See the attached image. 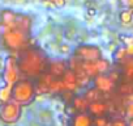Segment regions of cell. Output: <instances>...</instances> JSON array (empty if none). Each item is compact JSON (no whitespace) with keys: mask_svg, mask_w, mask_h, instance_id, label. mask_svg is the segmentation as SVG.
Returning <instances> with one entry per match:
<instances>
[{"mask_svg":"<svg viewBox=\"0 0 133 126\" xmlns=\"http://www.w3.org/2000/svg\"><path fill=\"white\" fill-rule=\"evenodd\" d=\"M17 62L21 75L31 80L38 79L41 75L48 71L50 66V60L46 53L42 49L34 46H29L25 50L20 51L17 55Z\"/></svg>","mask_w":133,"mask_h":126,"instance_id":"6da1fadb","label":"cell"},{"mask_svg":"<svg viewBox=\"0 0 133 126\" xmlns=\"http://www.w3.org/2000/svg\"><path fill=\"white\" fill-rule=\"evenodd\" d=\"M0 43L5 50L18 54L30 46V33L18 29H11L0 36Z\"/></svg>","mask_w":133,"mask_h":126,"instance_id":"7a4b0ae2","label":"cell"},{"mask_svg":"<svg viewBox=\"0 0 133 126\" xmlns=\"http://www.w3.org/2000/svg\"><path fill=\"white\" fill-rule=\"evenodd\" d=\"M35 83L31 79H20L12 87V100L17 101L22 106L30 105L35 100Z\"/></svg>","mask_w":133,"mask_h":126,"instance_id":"3957f363","label":"cell"},{"mask_svg":"<svg viewBox=\"0 0 133 126\" xmlns=\"http://www.w3.org/2000/svg\"><path fill=\"white\" fill-rule=\"evenodd\" d=\"M22 114V105L15 100L0 104V121L5 125H15L20 121Z\"/></svg>","mask_w":133,"mask_h":126,"instance_id":"277c9868","label":"cell"},{"mask_svg":"<svg viewBox=\"0 0 133 126\" xmlns=\"http://www.w3.org/2000/svg\"><path fill=\"white\" fill-rule=\"evenodd\" d=\"M21 79V71L18 67L17 55H8L4 60V70H3V80L5 84L12 85Z\"/></svg>","mask_w":133,"mask_h":126,"instance_id":"5b68a950","label":"cell"},{"mask_svg":"<svg viewBox=\"0 0 133 126\" xmlns=\"http://www.w3.org/2000/svg\"><path fill=\"white\" fill-rule=\"evenodd\" d=\"M73 55L81 60H97L102 58V50L95 45H78L73 50Z\"/></svg>","mask_w":133,"mask_h":126,"instance_id":"8992f818","label":"cell"},{"mask_svg":"<svg viewBox=\"0 0 133 126\" xmlns=\"http://www.w3.org/2000/svg\"><path fill=\"white\" fill-rule=\"evenodd\" d=\"M93 85L103 95H110L115 89V83L107 74H98L95 78H93Z\"/></svg>","mask_w":133,"mask_h":126,"instance_id":"52a82bcc","label":"cell"},{"mask_svg":"<svg viewBox=\"0 0 133 126\" xmlns=\"http://www.w3.org/2000/svg\"><path fill=\"white\" fill-rule=\"evenodd\" d=\"M110 112V102L106 101L104 99H99L95 101L89 102V109L88 113L93 117H98V116H106Z\"/></svg>","mask_w":133,"mask_h":126,"instance_id":"ba28073f","label":"cell"},{"mask_svg":"<svg viewBox=\"0 0 133 126\" xmlns=\"http://www.w3.org/2000/svg\"><path fill=\"white\" fill-rule=\"evenodd\" d=\"M61 82H63V87H64V92L69 91V92H76L80 87L77 84V78H76V72L71 68H68L61 76Z\"/></svg>","mask_w":133,"mask_h":126,"instance_id":"9c48e42d","label":"cell"},{"mask_svg":"<svg viewBox=\"0 0 133 126\" xmlns=\"http://www.w3.org/2000/svg\"><path fill=\"white\" fill-rule=\"evenodd\" d=\"M68 63L64 59H57V60H52L50 62L48 66V72L54 76V78H61L63 74L68 70Z\"/></svg>","mask_w":133,"mask_h":126,"instance_id":"30bf717a","label":"cell"},{"mask_svg":"<svg viewBox=\"0 0 133 126\" xmlns=\"http://www.w3.org/2000/svg\"><path fill=\"white\" fill-rule=\"evenodd\" d=\"M31 26H33V19H31L29 15H25V13H17V17H16V21H15L13 29H18V30H22V32L30 33Z\"/></svg>","mask_w":133,"mask_h":126,"instance_id":"8fae6325","label":"cell"},{"mask_svg":"<svg viewBox=\"0 0 133 126\" xmlns=\"http://www.w3.org/2000/svg\"><path fill=\"white\" fill-rule=\"evenodd\" d=\"M69 126H93V116L88 112L75 113L69 119Z\"/></svg>","mask_w":133,"mask_h":126,"instance_id":"7c38bea8","label":"cell"},{"mask_svg":"<svg viewBox=\"0 0 133 126\" xmlns=\"http://www.w3.org/2000/svg\"><path fill=\"white\" fill-rule=\"evenodd\" d=\"M121 65V79L124 80H133V56L125 58Z\"/></svg>","mask_w":133,"mask_h":126,"instance_id":"4fadbf2b","label":"cell"},{"mask_svg":"<svg viewBox=\"0 0 133 126\" xmlns=\"http://www.w3.org/2000/svg\"><path fill=\"white\" fill-rule=\"evenodd\" d=\"M72 108L75 109L76 113H85L89 109V101L85 99V96L82 95H75L72 99Z\"/></svg>","mask_w":133,"mask_h":126,"instance_id":"5bb4252c","label":"cell"},{"mask_svg":"<svg viewBox=\"0 0 133 126\" xmlns=\"http://www.w3.org/2000/svg\"><path fill=\"white\" fill-rule=\"evenodd\" d=\"M16 17H17V13L13 9H9V8H5L0 12V22L7 25L9 29H13Z\"/></svg>","mask_w":133,"mask_h":126,"instance_id":"9a60e30c","label":"cell"},{"mask_svg":"<svg viewBox=\"0 0 133 126\" xmlns=\"http://www.w3.org/2000/svg\"><path fill=\"white\" fill-rule=\"evenodd\" d=\"M117 92H119V95H123V96L132 95L133 93V80H124V79H121L120 84L117 87Z\"/></svg>","mask_w":133,"mask_h":126,"instance_id":"2e32d148","label":"cell"},{"mask_svg":"<svg viewBox=\"0 0 133 126\" xmlns=\"http://www.w3.org/2000/svg\"><path fill=\"white\" fill-rule=\"evenodd\" d=\"M82 70L93 79L95 78L99 72H98V68H97V65H95V60H82Z\"/></svg>","mask_w":133,"mask_h":126,"instance_id":"e0dca14e","label":"cell"},{"mask_svg":"<svg viewBox=\"0 0 133 126\" xmlns=\"http://www.w3.org/2000/svg\"><path fill=\"white\" fill-rule=\"evenodd\" d=\"M95 65H97V68H98L99 74H107L111 70V62L108 59L103 58V56L95 60Z\"/></svg>","mask_w":133,"mask_h":126,"instance_id":"ac0fdd59","label":"cell"},{"mask_svg":"<svg viewBox=\"0 0 133 126\" xmlns=\"http://www.w3.org/2000/svg\"><path fill=\"white\" fill-rule=\"evenodd\" d=\"M12 100V85H3L0 87V104Z\"/></svg>","mask_w":133,"mask_h":126,"instance_id":"d6986e66","label":"cell"},{"mask_svg":"<svg viewBox=\"0 0 133 126\" xmlns=\"http://www.w3.org/2000/svg\"><path fill=\"white\" fill-rule=\"evenodd\" d=\"M119 20L121 24L124 25H129L132 24V20H133V9L132 8H127V9H123L119 15Z\"/></svg>","mask_w":133,"mask_h":126,"instance_id":"ffe728a7","label":"cell"},{"mask_svg":"<svg viewBox=\"0 0 133 126\" xmlns=\"http://www.w3.org/2000/svg\"><path fill=\"white\" fill-rule=\"evenodd\" d=\"M84 96H85V99H86L89 102L102 99V93H101V92H99V91H98L95 87H93V88H88V89L85 91Z\"/></svg>","mask_w":133,"mask_h":126,"instance_id":"44dd1931","label":"cell"},{"mask_svg":"<svg viewBox=\"0 0 133 126\" xmlns=\"http://www.w3.org/2000/svg\"><path fill=\"white\" fill-rule=\"evenodd\" d=\"M125 58H128V54H127V49L125 47H117L115 51H114V60L115 62H123Z\"/></svg>","mask_w":133,"mask_h":126,"instance_id":"7402d4cb","label":"cell"},{"mask_svg":"<svg viewBox=\"0 0 133 126\" xmlns=\"http://www.w3.org/2000/svg\"><path fill=\"white\" fill-rule=\"evenodd\" d=\"M110 118L106 116H98V117H93V126H110Z\"/></svg>","mask_w":133,"mask_h":126,"instance_id":"603a6c76","label":"cell"},{"mask_svg":"<svg viewBox=\"0 0 133 126\" xmlns=\"http://www.w3.org/2000/svg\"><path fill=\"white\" fill-rule=\"evenodd\" d=\"M107 75H108V78H110L115 84L121 80V72H119V71H116V70H110Z\"/></svg>","mask_w":133,"mask_h":126,"instance_id":"cb8c5ba5","label":"cell"},{"mask_svg":"<svg viewBox=\"0 0 133 126\" xmlns=\"http://www.w3.org/2000/svg\"><path fill=\"white\" fill-rule=\"evenodd\" d=\"M119 39L125 45V46H128V45H132L133 43V36H128V34H120L119 36Z\"/></svg>","mask_w":133,"mask_h":126,"instance_id":"d4e9b609","label":"cell"},{"mask_svg":"<svg viewBox=\"0 0 133 126\" xmlns=\"http://www.w3.org/2000/svg\"><path fill=\"white\" fill-rule=\"evenodd\" d=\"M110 126H128V122H127L124 118L119 117V118H114V119L111 121V125H110Z\"/></svg>","mask_w":133,"mask_h":126,"instance_id":"484cf974","label":"cell"},{"mask_svg":"<svg viewBox=\"0 0 133 126\" xmlns=\"http://www.w3.org/2000/svg\"><path fill=\"white\" fill-rule=\"evenodd\" d=\"M124 112H125V114H127L129 118H133V102H128Z\"/></svg>","mask_w":133,"mask_h":126,"instance_id":"4316f807","label":"cell"},{"mask_svg":"<svg viewBox=\"0 0 133 126\" xmlns=\"http://www.w3.org/2000/svg\"><path fill=\"white\" fill-rule=\"evenodd\" d=\"M59 51H60L61 54H69V53H71V47L66 45V43H63V45H60Z\"/></svg>","mask_w":133,"mask_h":126,"instance_id":"83f0119b","label":"cell"},{"mask_svg":"<svg viewBox=\"0 0 133 126\" xmlns=\"http://www.w3.org/2000/svg\"><path fill=\"white\" fill-rule=\"evenodd\" d=\"M120 4L123 7H127V8H132L133 9V0H119Z\"/></svg>","mask_w":133,"mask_h":126,"instance_id":"f1b7e54d","label":"cell"},{"mask_svg":"<svg viewBox=\"0 0 133 126\" xmlns=\"http://www.w3.org/2000/svg\"><path fill=\"white\" fill-rule=\"evenodd\" d=\"M52 5L56 7V8H61L65 5V0H54L52 2Z\"/></svg>","mask_w":133,"mask_h":126,"instance_id":"f546056e","label":"cell"},{"mask_svg":"<svg viewBox=\"0 0 133 126\" xmlns=\"http://www.w3.org/2000/svg\"><path fill=\"white\" fill-rule=\"evenodd\" d=\"M125 49H127V54H128V56H133V43L125 46Z\"/></svg>","mask_w":133,"mask_h":126,"instance_id":"4dcf8cb0","label":"cell"},{"mask_svg":"<svg viewBox=\"0 0 133 126\" xmlns=\"http://www.w3.org/2000/svg\"><path fill=\"white\" fill-rule=\"evenodd\" d=\"M95 13H97V11H95V8H88V15L89 16H95Z\"/></svg>","mask_w":133,"mask_h":126,"instance_id":"1f68e13d","label":"cell"},{"mask_svg":"<svg viewBox=\"0 0 133 126\" xmlns=\"http://www.w3.org/2000/svg\"><path fill=\"white\" fill-rule=\"evenodd\" d=\"M125 99H127V101H128V102H133V93H132V95H129V96H125Z\"/></svg>","mask_w":133,"mask_h":126,"instance_id":"d6a6232c","label":"cell"},{"mask_svg":"<svg viewBox=\"0 0 133 126\" xmlns=\"http://www.w3.org/2000/svg\"><path fill=\"white\" fill-rule=\"evenodd\" d=\"M128 126H133V118H130V119L128 121Z\"/></svg>","mask_w":133,"mask_h":126,"instance_id":"836d02e7","label":"cell"},{"mask_svg":"<svg viewBox=\"0 0 133 126\" xmlns=\"http://www.w3.org/2000/svg\"><path fill=\"white\" fill-rule=\"evenodd\" d=\"M43 2H44V3H50V4H52L54 0H43Z\"/></svg>","mask_w":133,"mask_h":126,"instance_id":"e575fe53","label":"cell"}]
</instances>
